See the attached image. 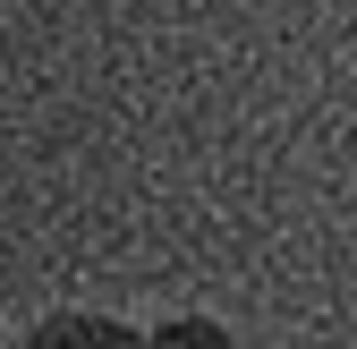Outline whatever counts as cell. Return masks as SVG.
Returning a JSON list of instances; mask_svg holds the SVG:
<instances>
[{"label": "cell", "instance_id": "6da1fadb", "mask_svg": "<svg viewBox=\"0 0 357 349\" xmlns=\"http://www.w3.org/2000/svg\"><path fill=\"white\" fill-rule=\"evenodd\" d=\"M9 349H145V324L102 315V307H52L9 332Z\"/></svg>", "mask_w": 357, "mask_h": 349}, {"label": "cell", "instance_id": "7a4b0ae2", "mask_svg": "<svg viewBox=\"0 0 357 349\" xmlns=\"http://www.w3.org/2000/svg\"><path fill=\"white\" fill-rule=\"evenodd\" d=\"M145 349H255V341L230 332L221 315H153L145 324Z\"/></svg>", "mask_w": 357, "mask_h": 349}]
</instances>
